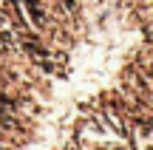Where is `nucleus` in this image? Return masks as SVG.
I'll return each mask as SVG.
<instances>
[{
  "mask_svg": "<svg viewBox=\"0 0 153 150\" xmlns=\"http://www.w3.org/2000/svg\"><path fill=\"white\" fill-rule=\"evenodd\" d=\"M23 6H26V11H28V17H31V23H34L37 28H43L45 20H48V14H45L43 3H40V0H23Z\"/></svg>",
  "mask_w": 153,
  "mask_h": 150,
  "instance_id": "1",
  "label": "nucleus"
},
{
  "mask_svg": "<svg viewBox=\"0 0 153 150\" xmlns=\"http://www.w3.org/2000/svg\"><path fill=\"white\" fill-rule=\"evenodd\" d=\"M142 150H153V145L150 142H142Z\"/></svg>",
  "mask_w": 153,
  "mask_h": 150,
  "instance_id": "2",
  "label": "nucleus"
}]
</instances>
